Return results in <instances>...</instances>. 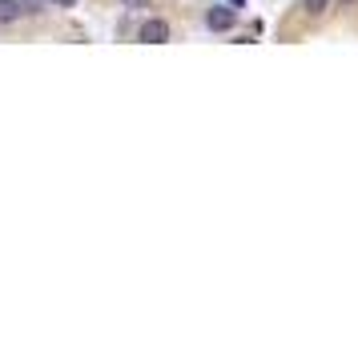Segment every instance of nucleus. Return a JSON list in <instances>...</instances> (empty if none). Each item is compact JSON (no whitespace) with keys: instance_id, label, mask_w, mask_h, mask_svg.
Here are the masks:
<instances>
[{"instance_id":"f257e3e1","label":"nucleus","mask_w":358,"mask_h":346,"mask_svg":"<svg viewBox=\"0 0 358 346\" xmlns=\"http://www.w3.org/2000/svg\"><path fill=\"white\" fill-rule=\"evenodd\" d=\"M137 36H141V45H165V41H169V24H165L162 17H153L137 29Z\"/></svg>"},{"instance_id":"f03ea898","label":"nucleus","mask_w":358,"mask_h":346,"mask_svg":"<svg viewBox=\"0 0 358 346\" xmlns=\"http://www.w3.org/2000/svg\"><path fill=\"white\" fill-rule=\"evenodd\" d=\"M206 24H210L213 33H229V29L238 24V13H234V8H222V4H217V8H210V13H206Z\"/></svg>"},{"instance_id":"7ed1b4c3","label":"nucleus","mask_w":358,"mask_h":346,"mask_svg":"<svg viewBox=\"0 0 358 346\" xmlns=\"http://www.w3.org/2000/svg\"><path fill=\"white\" fill-rule=\"evenodd\" d=\"M29 13V0H0V24H13Z\"/></svg>"},{"instance_id":"20e7f679","label":"nucleus","mask_w":358,"mask_h":346,"mask_svg":"<svg viewBox=\"0 0 358 346\" xmlns=\"http://www.w3.org/2000/svg\"><path fill=\"white\" fill-rule=\"evenodd\" d=\"M302 8H306V17H318V13L330 8V0H302Z\"/></svg>"},{"instance_id":"39448f33","label":"nucleus","mask_w":358,"mask_h":346,"mask_svg":"<svg viewBox=\"0 0 358 346\" xmlns=\"http://www.w3.org/2000/svg\"><path fill=\"white\" fill-rule=\"evenodd\" d=\"M121 4H125V8H149L153 0H121Z\"/></svg>"},{"instance_id":"423d86ee","label":"nucleus","mask_w":358,"mask_h":346,"mask_svg":"<svg viewBox=\"0 0 358 346\" xmlns=\"http://www.w3.org/2000/svg\"><path fill=\"white\" fill-rule=\"evenodd\" d=\"M52 4H73V0H52Z\"/></svg>"},{"instance_id":"0eeeda50","label":"nucleus","mask_w":358,"mask_h":346,"mask_svg":"<svg viewBox=\"0 0 358 346\" xmlns=\"http://www.w3.org/2000/svg\"><path fill=\"white\" fill-rule=\"evenodd\" d=\"M342 4H355V0H342Z\"/></svg>"}]
</instances>
